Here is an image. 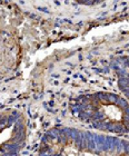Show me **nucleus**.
<instances>
[{
    "mask_svg": "<svg viewBox=\"0 0 129 156\" xmlns=\"http://www.w3.org/2000/svg\"><path fill=\"white\" fill-rule=\"evenodd\" d=\"M81 117L99 129L129 132V104L115 94H95L81 103Z\"/></svg>",
    "mask_w": 129,
    "mask_h": 156,
    "instance_id": "obj_1",
    "label": "nucleus"
},
{
    "mask_svg": "<svg viewBox=\"0 0 129 156\" xmlns=\"http://www.w3.org/2000/svg\"><path fill=\"white\" fill-rule=\"evenodd\" d=\"M123 84L126 85V93L129 95V66L127 67V70H126V77L123 78Z\"/></svg>",
    "mask_w": 129,
    "mask_h": 156,
    "instance_id": "obj_2",
    "label": "nucleus"
}]
</instances>
